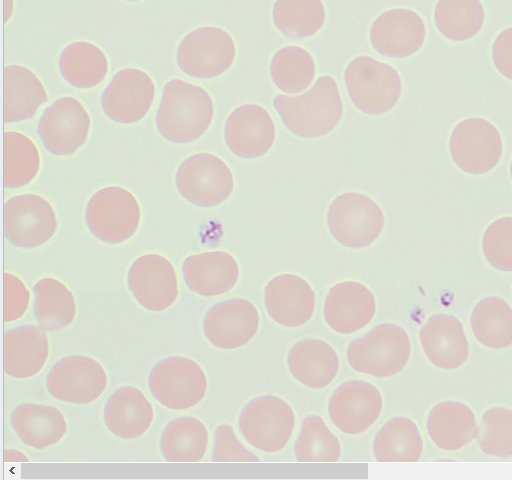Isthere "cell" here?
Masks as SVG:
<instances>
[{"label": "cell", "mask_w": 512, "mask_h": 480, "mask_svg": "<svg viewBox=\"0 0 512 480\" xmlns=\"http://www.w3.org/2000/svg\"><path fill=\"white\" fill-rule=\"evenodd\" d=\"M273 105L286 128L305 138L328 134L338 125L343 114L337 83L330 76L319 77L301 95L278 94L273 99Z\"/></svg>", "instance_id": "cell-1"}, {"label": "cell", "mask_w": 512, "mask_h": 480, "mask_svg": "<svg viewBox=\"0 0 512 480\" xmlns=\"http://www.w3.org/2000/svg\"><path fill=\"white\" fill-rule=\"evenodd\" d=\"M214 104L208 92L181 79L168 81L156 114L160 134L174 143H188L209 128Z\"/></svg>", "instance_id": "cell-2"}, {"label": "cell", "mask_w": 512, "mask_h": 480, "mask_svg": "<svg viewBox=\"0 0 512 480\" xmlns=\"http://www.w3.org/2000/svg\"><path fill=\"white\" fill-rule=\"evenodd\" d=\"M410 354L407 332L392 323L377 325L364 336L351 341L347 348L350 366L359 373L377 378L392 377L401 372Z\"/></svg>", "instance_id": "cell-3"}, {"label": "cell", "mask_w": 512, "mask_h": 480, "mask_svg": "<svg viewBox=\"0 0 512 480\" xmlns=\"http://www.w3.org/2000/svg\"><path fill=\"white\" fill-rule=\"evenodd\" d=\"M344 80L352 102L366 114L388 112L401 96L402 82L396 69L369 56L354 58L346 67Z\"/></svg>", "instance_id": "cell-4"}, {"label": "cell", "mask_w": 512, "mask_h": 480, "mask_svg": "<svg viewBox=\"0 0 512 480\" xmlns=\"http://www.w3.org/2000/svg\"><path fill=\"white\" fill-rule=\"evenodd\" d=\"M330 233L342 245L363 248L372 244L384 227V214L378 204L358 192H345L329 206Z\"/></svg>", "instance_id": "cell-5"}, {"label": "cell", "mask_w": 512, "mask_h": 480, "mask_svg": "<svg viewBox=\"0 0 512 480\" xmlns=\"http://www.w3.org/2000/svg\"><path fill=\"white\" fill-rule=\"evenodd\" d=\"M152 395L173 410L192 408L207 391V378L201 366L183 356H171L157 362L148 378Z\"/></svg>", "instance_id": "cell-6"}, {"label": "cell", "mask_w": 512, "mask_h": 480, "mask_svg": "<svg viewBox=\"0 0 512 480\" xmlns=\"http://www.w3.org/2000/svg\"><path fill=\"white\" fill-rule=\"evenodd\" d=\"M295 426L290 405L273 395L254 398L241 411L239 429L256 449L274 453L288 443Z\"/></svg>", "instance_id": "cell-7"}, {"label": "cell", "mask_w": 512, "mask_h": 480, "mask_svg": "<svg viewBox=\"0 0 512 480\" xmlns=\"http://www.w3.org/2000/svg\"><path fill=\"white\" fill-rule=\"evenodd\" d=\"M85 218L90 232L103 242L117 244L136 232L140 207L128 190L109 186L97 191L88 201Z\"/></svg>", "instance_id": "cell-8"}, {"label": "cell", "mask_w": 512, "mask_h": 480, "mask_svg": "<svg viewBox=\"0 0 512 480\" xmlns=\"http://www.w3.org/2000/svg\"><path fill=\"white\" fill-rule=\"evenodd\" d=\"M235 54V43L228 32L219 27L205 26L183 38L176 51V61L187 75L208 79L227 71Z\"/></svg>", "instance_id": "cell-9"}, {"label": "cell", "mask_w": 512, "mask_h": 480, "mask_svg": "<svg viewBox=\"0 0 512 480\" xmlns=\"http://www.w3.org/2000/svg\"><path fill=\"white\" fill-rule=\"evenodd\" d=\"M175 180L180 194L200 207L223 203L234 187L228 165L209 153H198L185 159L176 172Z\"/></svg>", "instance_id": "cell-10"}, {"label": "cell", "mask_w": 512, "mask_h": 480, "mask_svg": "<svg viewBox=\"0 0 512 480\" xmlns=\"http://www.w3.org/2000/svg\"><path fill=\"white\" fill-rule=\"evenodd\" d=\"M455 164L469 174H483L498 164L502 139L497 128L483 118H467L453 129L449 141Z\"/></svg>", "instance_id": "cell-11"}, {"label": "cell", "mask_w": 512, "mask_h": 480, "mask_svg": "<svg viewBox=\"0 0 512 480\" xmlns=\"http://www.w3.org/2000/svg\"><path fill=\"white\" fill-rule=\"evenodd\" d=\"M4 233L14 246L34 248L46 243L57 229L51 204L35 194L14 196L4 204Z\"/></svg>", "instance_id": "cell-12"}, {"label": "cell", "mask_w": 512, "mask_h": 480, "mask_svg": "<svg viewBox=\"0 0 512 480\" xmlns=\"http://www.w3.org/2000/svg\"><path fill=\"white\" fill-rule=\"evenodd\" d=\"M107 376L95 359L84 355L66 356L57 361L46 377L51 396L60 401L88 404L105 390Z\"/></svg>", "instance_id": "cell-13"}, {"label": "cell", "mask_w": 512, "mask_h": 480, "mask_svg": "<svg viewBox=\"0 0 512 480\" xmlns=\"http://www.w3.org/2000/svg\"><path fill=\"white\" fill-rule=\"evenodd\" d=\"M90 117L73 97L56 100L43 112L37 127L45 148L58 156L71 155L85 144Z\"/></svg>", "instance_id": "cell-14"}, {"label": "cell", "mask_w": 512, "mask_h": 480, "mask_svg": "<svg viewBox=\"0 0 512 480\" xmlns=\"http://www.w3.org/2000/svg\"><path fill=\"white\" fill-rule=\"evenodd\" d=\"M382 411V396L371 383L350 380L330 397L328 412L334 425L346 434H361L376 422Z\"/></svg>", "instance_id": "cell-15"}, {"label": "cell", "mask_w": 512, "mask_h": 480, "mask_svg": "<svg viewBox=\"0 0 512 480\" xmlns=\"http://www.w3.org/2000/svg\"><path fill=\"white\" fill-rule=\"evenodd\" d=\"M155 85L148 74L136 68L118 71L101 96L104 113L121 124L135 123L149 111Z\"/></svg>", "instance_id": "cell-16"}, {"label": "cell", "mask_w": 512, "mask_h": 480, "mask_svg": "<svg viewBox=\"0 0 512 480\" xmlns=\"http://www.w3.org/2000/svg\"><path fill=\"white\" fill-rule=\"evenodd\" d=\"M254 304L242 298L221 301L205 314L203 331L215 347L232 350L246 345L259 327Z\"/></svg>", "instance_id": "cell-17"}, {"label": "cell", "mask_w": 512, "mask_h": 480, "mask_svg": "<svg viewBox=\"0 0 512 480\" xmlns=\"http://www.w3.org/2000/svg\"><path fill=\"white\" fill-rule=\"evenodd\" d=\"M128 288L146 309L160 312L178 296L177 277L171 262L159 254H145L131 265Z\"/></svg>", "instance_id": "cell-18"}, {"label": "cell", "mask_w": 512, "mask_h": 480, "mask_svg": "<svg viewBox=\"0 0 512 480\" xmlns=\"http://www.w3.org/2000/svg\"><path fill=\"white\" fill-rule=\"evenodd\" d=\"M275 125L268 111L257 104H244L228 116L224 136L228 148L246 159L265 155L275 140Z\"/></svg>", "instance_id": "cell-19"}, {"label": "cell", "mask_w": 512, "mask_h": 480, "mask_svg": "<svg viewBox=\"0 0 512 480\" xmlns=\"http://www.w3.org/2000/svg\"><path fill=\"white\" fill-rule=\"evenodd\" d=\"M426 28L416 12L394 8L381 13L370 29L374 49L390 58H405L416 53L423 45Z\"/></svg>", "instance_id": "cell-20"}, {"label": "cell", "mask_w": 512, "mask_h": 480, "mask_svg": "<svg viewBox=\"0 0 512 480\" xmlns=\"http://www.w3.org/2000/svg\"><path fill=\"white\" fill-rule=\"evenodd\" d=\"M264 302L275 322L296 328L306 324L313 316L316 296L304 278L295 274H281L267 283Z\"/></svg>", "instance_id": "cell-21"}, {"label": "cell", "mask_w": 512, "mask_h": 480, "mask_svg": "<svg viewBox=\"0 0 512 480\" xmlns=\"http://www.w3.org/2000/svg\"><path fill=\"white\" fill-rule=\"evenodd\" d=\"M376 312L372 291L362 283L345 281L329 290L324 304L326 323L341 334L354 333L371 322Z\"/></svg>", "instance_id": "cell-22"}, {"label": "cell", "mask_w": 512, "mask_h": 480, "mask_svg": "<svg viewBox=\"0 0 512 480\" xmlns=\"http://www.w3.org/2000/svg\"><path fill=\"white\" fill-rule=\"evenodd\" d=\"M420 342L427 358L441 369H456L469 355V344L461 322L452 315L431 316L421 328Z\"/></svg>", "instance_id": "cell-23"}, {"label": "cell", "mask_w": 512, "mask_h": 480, "mask_svg": "<svg viewBox=\"0 0 512 480\" xmlns=\"http://www.w3.org/2000/svg\"><path fill=\"white\" fill-rule=\"evenodd\" d=\"M182 271L187 287L204 297L228 292L239 277L235 258L224 251L190 255L184 260Z\"/></svg>", "instance_id": "cell-24"}, {"label": "cell", "mask_w": 512, "mask_h": 480, "mask_svg": "<svg viewBox=\"0 0 512 480\" xmlns=\"http://www.w3.org/2000/svg\"><path fill=\"white\" fill-rule=\"evenodd\" d=\"M49 354L48 338L41 327L22 325L3 336V367L13 378H29L44 366Z\"/></svg>", "instance_id": "cell-25"}, {"label": "cell", "mask_w": 512, "mask_h": 480, "mask_svg": "<svg viewBox=\"0 0 512 480\" xmlns=\"http://www.w3.org/2000/svg\"><path fill=\"white\" fill-rule=\"evenodd\" d=\"M103 420L117 437L135 439L150 427L153 408L140 389L124 386L114 391L108 398Z\"/></svg>", "instance_id": "cell-26"}, {"label": "cell", "mask_w": 512, "mask_h": 480, "mask_svg": "<svg viewBox=\"0 0 512 480\" xmlns=\"http://www.w3.org/2000/svg\"><path fill=\"white\" fill-rule=\"evenodd\" d=\"M287 363L292 375L313 389L328 386L340 368L335 350L319 339H303L294 344L288 353Z\"/></svg>", "instance_id": "cell-27"}, {"label": "cell", "mask_w": 512, "mask_h": 480, "mask_svg": "<svg viewBox=\"0 0 512 480\" xmlns=\"http://www.w3.org/2000/svg\"><path fill=\"white\" fill-rule=\"evenodd\" d=\"M10 422L20 440L36 449L56 444L67 431L63 414L56 407L44 404L23 403L16 406Z\"/></svg>", "instance_id": "cell-28"}, {"label": "cell", "mask_w": 512, "mask_h": 480, "mask_svg": "<svg viewBox=\"0 0 512 480\" xmlns=\"http://www.w3.org/2000/svg\"><path fill=\"white\" fill-rule=\"evenodd\" d=\"M432 441L442 450L454 451L476 439L479 431L472 410L457 401L435 405L427 419Z\"/></svg>", "instance_id": "cell-29"}, {"label": "cell", "mask_w": 512, "mask_h": 480, "mask_svg": "<svg viewBox=\"0 0 512 480\" xmlns=\"http://www.w3.org/2000/svg\"><path fill=\"white\" fill-rule=\"evenodd\" d=\"M48 100L38 77L20 65L6 66L3 71V120L13 123L32 118Z\"/></svg>", "instance_id": "cell-30"}, {"label": "cell", "mask_w": 512, "mask_h": 480, "mask_svg": "<svg viewBox=\"0 0 512 480\" xmlns=\"http://www.w3.org/2000/svg\"><path fill=\"white\" fill-rule=\"evenodd\" d=\"M378 462H417L423 452V441L414 421L394 417L378 431L373 443Z\"/></svg>", "instance_id": "cell-31"}, {"label": "cell", "mask_w": 512, "mask_h": 480, "mask_svg": "<svg viewBox=\"0 0 512 480\" xmlns=\"http://www.w3.org/2000/svg\"><path fill=\"white\" fill-rule=\"evenodd\" d=\"M208 431L194 417H178L164 428L160 450L168 462H199L206 453Z\"/></svg>", "instance_id": "cell-32"}, {"label": "cell", "mask_w": 512, "mask_h": 480, "mask_svg": "<svg viewBox=\"0 0 512 480\" xmlns=\"http://www.w3.org/2000/svg\"><path fill=\"white\" fill-rule=\"evenodd\" d=\"M34 314L44 331H57L70 325L76 314L73 293L55 278H43L33 287Z\"/></svg>", "instance_id": "cell-33"}, {"label": "cell", "mask_w": 512, "mask_h": 480, "mask_svg": "<svg viewBox=\"0 0 512 480\" xmlns=\"http://www.w3.org/2000/svg\"><path fill=\"white\" fill-rule=\"evenodd\" d=\"M63 78L77 88H91L101 83L108 72L104 52L96 45L80 41L67 45L59 58Z\"/></svg>", "instance_id": "cell-34"}, {"label": "cell", "mask_w": 512, "mask_h": 480, "mask_svg": "<svg viewBox=\"0 0 512 480\" xmlns=\"http://www.w3.org/2000/svg\"><path fill=\"white\" fill-rule=\"evenodd\" d=\"M470 321L476 339L485 347L503 349L512 345V309L502 298L482 299L475 305Z\"/></svg>", "instance_id": "cell-35"}, {"label": "cell", "mask_w": 512, "mask_h": 480, "mask_svg": "<svg viewBox=\"0 0 512 480\" xmlns=\"http://www.w3.org/2000/svg\"><path fill=\"white\" fill-rule=\"evenodd\" d=\"M485 12L480 0H438L434 21L439 32L452 41H464L480 32Z\"/></svg>", "instance_id": "cell-36"}, {"label": "cell", "mask_w": 512, "mask_h": 480, "mask_svg": "<svg viewBox=\"0 0 512 480\" xmlns=\"http://www.w3.org/2000/svg\"><path fill=\"white\" fill-rule=\"evenodd\" d=\"M40 167V156L35 144L17 132L3 134V184L19 188L30 183Z\"/></svg>", "instance_id": "cell-37"}, {"label": "cell", "mask_w": 512, "mask_h": 480, "mask_svg": "<svg viewBox=\"0 0 512 480\" xmlns=\"http://www.w3.org/2000/svg\"><path fill=\"white\" fill-rule=\"evenodd\" d=\"M270 73L281 91L296 94L311 85L315 76V63L311 54L302 47L286 46L272 57Z\"/></svg>", "instance_id": "cell-38"}, {"label": "cell", "mask_w": 512, "mask_h": 480, "mask_svg": "<svg viewBox=\"0 0 512 480\" xmlns=\"http://www.w3.org/2000/svg\"><path fill=\"white\" fill-rule=\"evenodd\" d=\"M272 14L277 29L291 38L310 37L325 22L321 0H276Z\"/></svg>", "instance_id": "cell-39"}, {"label": "cell", "mask_w": 512, "mask_h": 480, "mask_svg": "<svg viewBox=\"0 0 512 480\" xmlns=\"http://www.w3.org/2000/svg\"><path fill=\"white\" fill-rule=\"evenodd\" d=\"M294 451L299 462H337L341 445L320 416L310 415L302 422Z\"/></svg>", "instance_id": "cell-40"}, {"label": "cell", "mask_w": 512, "mask_h": 480, "mask_svg": "<svg viewBox=\"0 0 512 480\" xmlns=\"http://www.w3.org/2000/svg\"><path fill=\"white\" fill-rule=\"evenodd\" d=\"M480 449L487 455L512 456V411L502 407L487 410L476 437Z\"/></svg>", "instance_id": "cell-41"}, {"label": "cell", "mask_w": 512, "mask_h": 480, "mask_svg": "<svg viewBox=\"0 0 512 480\" xmlns=\"http://www.w3.org/2000/svg\"><path fill=\"white\" fill-rule=\"evenodd\" d=\"M482 249L486 260L501 271H512V217L492 222L485 230Z\"/></svg>", "instance_id": "cell-42"}, {"label": "cell", "mask_w": 512, "mask_h": 480, "mask_svg": "<svg viewBox=\"0 0 512 480\" xmlns=\"http://www.w3.org/2000/svg\"><path fill=\"white\" fill-rule=\"evenodd\" d=\"M212 461L260 462V459L241 444L230 425L222 424L215 430Z\"/></svg>", "instance_id": "cell-43"}, {"label": "cell", "mask_w": 512, "mask_h": 480, "mask_svg": "<svg viewBox=\"0 0 512 480\" xmlns=\"http://www.w3.org/2000/svg\"><path fill=\"white\" fill-rule=\"evenodd\" d=\"M30 293L24 283L11 273L3 274V320L12 322L24 315Z\"/></svg>", "instance_id": "cell-44"}, {"label": "cell", "mask_w": 512, "mask_h": 480, "mask_svg": "<svg viewBox=\"0 0 512 480\" xmlns=\"http://www.w3.org/2000/svg\"><path fill=\"white\" fill-rule=\"evenodd\" d=\"M492 59L498 72L512 80V27L504 29L494 40Z\"/></svg>", "instance_id": "cell-45"}, {"label": "cell", "mask_w": 512, "mask_h": 480, "mask_svg": "<svg viewBox=\"0 0 512 480\" xmlns=\"http://www.w3.org/2000/svg\"><path fill=\"white\" fill-rule=\"evenodd\" d=\"M13 11V1L12 0H4V22L10 18Z\"/></svg>", "instance_id": "cell-46"}, {"label": "cell", "mask_w": 512, "mask_h": 480, "mask_svg": "<svg viewBox=\"0 0 512 480\" xmlns=\"http://www.w3.org/2000/svg\"><path fill=\"white\" fill-rule=\"evenodd\" d=\"M510 173H511V178H512V162H511V166H510Z\"/></svg>", "instance_id": "cell-47"}, {"label": "cell", "mask_w": 512, "mask_h": 480, "mask_svg": "<svg viewBox=\"0 0 512 480\" xmlns=\"http://www.w3.org/2000/svg\"><path fill=\"white\" fill-rule=\"evenodd\" d=\"M127 1H139V0H127Z\"/></svg>", "instance_id": "cell-48"}]
</instances>
